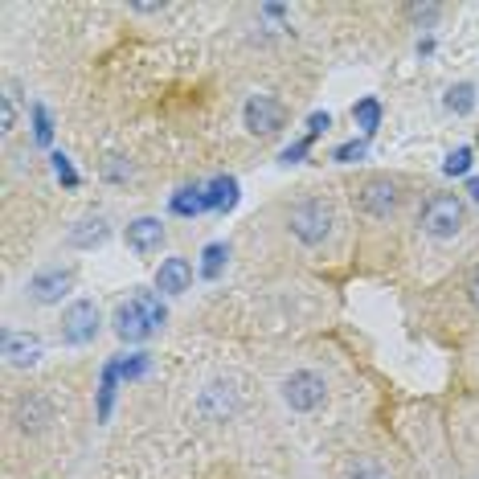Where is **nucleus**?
I'll return each mask as SVG.
<instances>
[{"label":"nucleus","mask_w":479,"mask_h":479,"mask_svg":"<svg viewBox=\"0 0 479 479\" xmlns=\"http://www.w3.org/2000/svg\"><path fill=\"white\" fill-rule=\"evenodd\" d=\"M74 287V271L70 266H53V271H41V275L29 279V295L33 303H62Z\"/></svg>","instance_id":"nucleus-8"},{"label":"nucleus","mask_w":479,"mask_h":479,"mask_svg":"<svg viewBox=\"0 0 479 479\" xmlns=\"http://www.w3.org/2000/svg\"><path fill=\"white\" fill-rule=\"evenodd\" d=\"M193 287V263L189 258H164L156 266V291L160 295H185Z\"/></svg>","instance_id":"nucleus-10"},{"label":"nucleus","mask_w":479,"mask_h":479,"mask_svg":"<svg viewBox=\"0 0 479 479\" xmlns=\"http://www.w3.org/2000/svg\"><path fill=\"white\" fill-rule=\"evenodd\" d=\"M98 324H103V316H98L95 299H74L62 311V345H74V348L90 345L98 336Z\"/></svg>","instance_id":"nucleus-4"},{"label":"nucleus","mask_w":479,"mask_h":479,"mask_svg":"<svg viewBox=\"0 0 479 479\" xmlns=\"http://www.w3.org/2000/svg\"><path fill=\"white\" fill-rule=\"evenodd\" d=\"M463 222H467V205H463L455 193H435V197H426L422 213H418V226H422L430 238H438V242L455 238V234L463 230Z\"/></svg>","instance_id":"nucleus-2"},{"label":"nucleus","mask_w":479,"mask_h":479,"mask_svg":"<svg viewBox=\"0 0 479 479\" xmlns=\"http://www.w3.org/2000/svg\"><path fill=\"white\" fill-rule=\"evenodd\" d=\"M287 226H291V234L303 246H319L336 226V213H332V205L324 197H303V201H295L287 209Z\"/></svg>","instance_id":"nucleus-1"},{"label":"nucleus","mask_w":479,"mask_h":479,"mask_svg":"<svg viewBox=\"0 0 479 479\" xmlns=\"http://www.w3.org/2000/svg\"><path fill=\"white\" fill-rule=\"evenodd\" d=\"M115 382H119V361H106L103 377H98V422L111 418V406H115Z\"/></svg>","instance_id":"nucleus-17"},{"label":"nucleus","mask_w":479,"mask_h":479,"mask_svg":"<svg viewBox=\"0 0 479 479\" xmlns=\"http://www.w3.org/2000/svg\"><path fill=\"white\" fill-rule=\"evenodd\" d=\"M324 398H328V382H324L319 373H311V369L291 373V377L283 382V401L291 410H299V414L319 410V406H324Z\"/></svg>","instance_id":"nucleus-3"},{"label":"nucleus","mask_w":479,"mask_h":479,"mask_svg":"<svg viewBox=\"0 0 479 479\" xmlns=\"http://www.w3.org/2000/svg\"><path fill=\"white\" fill-rule=\"evenodd\" d=\"M356 209L369 213V217H390L398 209V185L390 177H373L356 189Z\"/></svg>","instance_id":"nucleus-7"},{"label":"nucleus","mask_w":479,"mask_h":479,"mask_svg":"<svg viewBox=\"0 0 479 479\" xmlns=\"http://www.w3.org/2000/svg\"><path fill=\"white\" fill-rule=\"evenodd\" d=\"M467 193H471V201L479 205V177H467Z\"/></svg>","instance_id":"nucleus-36"},{"label":"nucleus","mask_w":479,"mask_h":479,"mask_svg":"<svg viewBox=\"0 0 479 479\" xmlns=\"http://www.w3.org/2000/svg\"><path fill=\"white\" fill-rule=\"evenodd\" d=\"M45 422H53V406L45 398H21V406H17V426L21 430H45Z\"/></svg>","instance_id":"nucleus-13"},{"label":"nucleus","mask_w":479,"mask_h":479,"mask_svg":"<svg viewBox=\"0 0 479 479\" xmlns=\"http://www.w3.org/2000/svg\"><path fill=\"white\" fill-rule=\"evenodd\" d=\"M430 53H435V37H422L418 41V58H430Z\"/></svg>","instance_id":"nucleus-34"},{"label":"nucleus","mask_w":479,"mask_h":479,"mask_svg":"<svg viewBox=\"0 0 479 479\" xmlns=\"http://www.w3.org/2000/svg\"><path fill=\"white\" fill-rule=\"evenodd\" d=\"M353 119H356V127H361L364 135H373L377 127H382V103H377V98H356Z\"/></svg>","instance_id":"nucleus-19"},{"label":"nucleus","mask_w":479,"mask_h":479,"mask_svg":"<svg viewBox=\"0 0 479 479\" xmlns=\"http://www.w3.org/2000/svg\"><path fill=\"white\" fill-rule=\"evenodd\" d=\"M364 156H369V143L364 140H348V143H340V148H332L336 164H356V160H364Z\"/></svg>","instance_id":"nucleus-26"},{"label":"nucleus","mask_w":479,"mask_h":479,"mask_svg":"<svg viewBox=\"0 0 479 479\" xmlns=\"http://www.w3.org/2000/svg\"><path fill=\"white\" fill-rule=\"evenodd\" d=\"M148 369H152L148 353H132L119 361V377H124V382H140V377H148Z\"/></svg>","instance_id":"nucleus-21"},{"label":"nucleus","mask_w":479,"mask_h":479,"mask_svg":"<svg viewBox=\"0 0 479 479\" xmlns=\"http://www.w3.org/2000/svg\"><path fill=\"white\" fill-rule=\"evenodd\" d=\"M311 143H316V140H311V135H303V140L287 143V148H283V156H279V160H283V164H299V160L311 152Z\"/></svg>","instance_id":"nucleus-30"},{"label":"nucleus","mask_w":479,"mask_h":479,"mask_svg":"<svg viewBox=\"0 0 479 479\" xmlns=\"http://www.w3.org/2000/svg\"><path fill=\"white\" fill-rule=\"evenodd\" d=\"M169 209L177 217H197V213H209L205 209V185H185L169 197Z\"/></svg>","instance_id":"nucleus-16"},{"label":"nucleus","mask_w":479,"mask_h":479,"mask_svg":"<svg viewBox=\"0 0 479 479\" xmlns=\"http://www.w3.org/2000/svg\"><path fill=\"white\" fill-rule=\"evenodd\" d=\"M443 172H447V177H467V172H471V148H467V143L455 148L451 156L443 160Z\"/></svg>","instance_id":"nucleus-24"},{"label":"nucleus","mask_w":479,"mask_h":479,"mask_svg":"<svg viewBox=\"0 0 479 479\" xmlns=\"http://www.w3.org/2000/svg\"><path fill=\"white\" fill-rule=\"evenodd\" d=\"M345 479H393V475L382 467V463H369V459H361V463H353V467L345 471Z\"/></svg>","instance_id":"nucleus-27"},{"label":"nucleus","mask_w":479,"mask_h":479,"mask_svg":"<svg viewBox=\"0 0 479 479\" xmlns=\"http://www.w3.org/2000/svg\"><path fill=\"white\" fill-rule=\"evenodd\" d=\"M29 115H33V140L41 143V148H50V143H53V119H50V111H45L41 103H33V111H29Z\"/></svg>","instance_id":"nucleus-23"},{"label":"nucleus","mask_w":479,"mask_h":479,"mask_svg":"<svg viewBox=\"0 0 479 479\" xmlns=\"http://www.w3.org/2000/svg\"><path fill=\"white\" fill-rule=\"evenodd\" d=\"M234 406H238V401H234V390L230 385H209V390L201 393V414L205 418H213V422H222L226 414H234Z\"/></svg>","instance_id":"nucleus-14"},{"label":"nucleus","mask_w":479,"mask_h":479,"mask_svg":"<svg viewBox=\"0 0 479 479\" xmlns=\"http://www.w3.org/2000/svg\"><path fill=\"white\" fill-rule=\"evenodd\" d=\"M467 295H471V303L479 308V266H471V275H467Z\"/></svg>","instance_id":"nucleus-32"},{"label":"nucleus","mask_w":479,"mask_h":479,"mask_svg":"<svg viewBox=\"0 0 479 479\" xmlns=\"http://www.w3.org/2000/svg\"><path fill=\"white\" fill-rule=\"evenodd\" d=\"M132 9H135V13H164L169 5H132Z\"/></svg>","instance_id":"nucleus-35"},{"label":"nucleus","mask_w":479,"mask_h":479,"mask_svg":"<svg viewBox=\"0 0 479 479\" xmlns=\"http://www.w3.org/2000/svg\"><path fill=\"white\" fill-rule=\"evenodd\" d=\"M401 13H406L414 25H435V21L443 17V9H438V5H406Z\"/></svg>","instance_id":"nucleus-28"},{"label":"nucleus","mask_w":479,"mask_h":479,"mask_svg":"<svg viewBox=\"0 0 479 479\" xmlns=\"http://www.w3.org/2000/svg\"><path fill=\"white\" fill-rule=\"evenodd\" d=\"M50 164H53V177L62 180L66 189H78V185H82L78 169H74V164H70V156H66V152H53V156H50Z\"/></svg>","instance_id":"nucleus-22"},{"label":"nucleus","mask_w":479,"mask_h":479,"mask_svg":"<svg viewBox=\"0 0 479 479\" xmlns=\"http://www.w3.org/2000/svg\"><path fill=\"white\" fill-rule=\"evenodd\" d=\"M328 127H332L328 111H311V115H308V135H311V140H319V135L328 132Z\"/></svg>","instance_id":"nucleus-31"},{"label":"nucleus","mask_w":479,"mask_h":479,"mask_svg":"<svg viewBox=\"0 0 479 479\" xmlns=\"http://www.w3.org/2000/svg\"><path fill=\"white\" fill-rule=\"evenodd\" d=\"M135 299L143 303V311H148V319H152V328H160V324L169 319V308L160 303V295H156V291H135Z\"/></svg>","instance_id":"nucleus-25"},{"label":"nucleus","mask_w":479,"mask_h":479,"mask_svg":"<svg viewBox=\"0 0 479 479\" xmlns=\"http://www.w3.org/2000/svg\"><path fill=\"white\" fill-rule=\"evenodd\" d=\"M5 356H9L13 369H33L45 356L41 336H33V332H5Z\"/></svg>","instance_id":"nucleus-11"},{"label":"nucleus","mask_w":479,"mask_h":479,"mask_svg":"<svg viewBox=\"0 0 479 479\" xmlns=\"http://www.w3.org/2000/svg\"><path fill=\"white\" fill-rule=\"evenodd\" d=\"M226 258H230V246L226 242H209V246L201 250V279H222V271H226Z\"/></svg>","instance_id":"nucleus-18"},{"label":"nucleus","mask_w":479,"mask_h":479,"mask_svg":"<svg viewBox=\"0 0 479 479\" xmlns=\"http://www.w3.org/2000/svg\"><path fill=\"white\" fill-rule=\"evenodd\" d=\"M0 124H5V132L17 127V87H9V95H5V103H0Z\"/></svg>","instance_id":"nucleus-29"},{"label":"nucleus","mask_w":479,"mask_h":479,"mask_svg":"<svg viewBox=\"0 0 479 479\" xmlns=\"http://www.w3.org/2000/svg\"><path fill=\"white\" fill-rule=\"evenodd\" d=\"M234 205H238V177L205 180V209L209 213H230Z\"/></svg>","instance_id":"nucleus-12"},{"label":"nucleus","mask_w":479,"mask_h":479,"mask_svg":"<svg viewBox=\"0 0 479 479\" xmlns=\"http://www.w3.org/2000/svg\"><path fill=\"white\" fill-rule=\"evenodd\" d=\"M106 234H111V226H106L103 217H82V222L70 230V246L74 250H95L106 242Z\"/></svg>","instance_id":"nucleus-15"},{"label":"nucleus","mask_w":479,"mask_h":479,"mask_svg":"<svg viewBox=\"0 0 479 479\" xmlns=\"http://www.w3.org/2000/svg\"><path fill=\"white\" fill-rule=\"evenodd\" d=\"M447 111L471 115V111H475V87H471V82H455V87L447 90Z\"/></svg>","instance_id":"nucleus-20"},{"label":"nucleus","mask_w":479,"mask_h":479,"mask_svg":"<svg viewBox=\"0 0 479 479\" xmlns=\"http://www.w3.org/2000/svg\"><path fill=\"white\" fill-rule=\"evenodd\" d=\"M111 328H115V336L124 340V345H143V340L156 332V328H152V319H148V311H143V303L135 299V295L115 308V316H111Z\"/></svg>","instance_id":"nucleus-6"},{"label":"nucleus","mask_w":479,"mask_h":479,"mask_svg":"<svg viewBox=\"0 0 479 479\" xmlns=\"http://www.w3.org/2000/svg\"><path fill=\"white\" fill-rule=\"evenodd\" d=\"M242 119L254 135H275L287 127V106L275 95H250L246 106H242Z\"/></svg>","instance_id":"nucleus-5"},{"label":"nucleus","mask_w":479,"mask_h":479,"mask_svg":"<svg viewBox=\"0 0 479 479\" xmlns=\"http://www.w3.org/2000/svg\"><path fill=\"white\" fill-rule=\"evenodd\" d=\"M263 17H271V21H279V25H283L287 9H283V5H263Z\"/></svg>","instance_id":"nucleus-33"},{"label":"nucleus","mask_w":479,"mask_h":479,"mask_svg":"<svg viewBox=\"0 0 479 479\" xmlns=\"http://www.w3.org/2000/svg\"><path fill=\"white\" fill-rule=\"evenodd\" d=\"M127 246L140 258L160 254V246H164V222L160 217H135V222H127Z\"/></svg>","instance_id":"nucleus-9"}]
</instances>
